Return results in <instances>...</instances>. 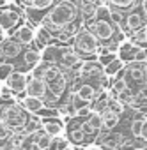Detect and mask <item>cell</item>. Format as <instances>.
<instances>
[{"label": "cell", "instance_id": "obj_1", "mask_svg": "<svg viewBox=\"0 0 147 150\" xmlns=\"http://www.w3.org/2000/svg\"><path fill=\"white\" fill-rule=\"evenodd\" d=\"M80 16H82L80 0H59V2L48 11L46 18L43 21V27H46L55 35L57 32H60L62 28L71 25Z\"/></svg>", "mask_w": 147, "mask_h": 150}, {"label": "cell", "instance_id": "obj_2", "mask_svg": "<svg viewBox=\"0 0 147 150\" xmlns=\"http://www.w3.org/2000/svg\"><path fill=\"white\" fill-rule=\"evenodd\" d=\"M71 46L75 48V51L83 60H98V50H99L101 42L87 27H83L75 37H73Z\"/></svg>", "mask_w": 147, "mask_h": 150}, {"label": "cell", "instance_id": "obj_3", "mask_svg": "<svg viewBox=\"0 0 147 150\" xmlns=\"http://www.w3.org/2000/svg\"><path fill=\"white\" fill-rule=\"evenodd\" d=\"M2 23H0V30H2V41L11 37L14 34V30L18 27H21L23 23H27V16H25V11L23 7L20 6L14 7L13 4L11 6H2Z\"/></svg>", "mask_w": 147, "mask_h": 150}, {"label": "cell", "instance_id": "obj_4", "mask_svg": "<svg viewBox=\"0 0 147 150\" xmlns=\"http://www.w3.org/2000/svg\"><path fill=\"white\" fill-rule=\"evenodd\" d=\"M145 23H147V14H145V11H143L140 6H136V7H133V9L122 13L121 28H122V32H124L128 37H129L133 32H136L138 28H142Z\"/></svg>", "mask_w": 147, "mask_h": 150}, {"label": "cell", "instance_id": "obj_5", "mask_svg": "<svg viewBox=\"0 0 147 150\" xmlns=\"http://www.w3.org/2000/svg\"><path fill=\"white\" fill-rule=\"evenodd\" d=\"M32 76H36V78H39V80H43V81H46V83H51V81H55L57 78H60L62 74L66 72V67H62V65H59V64H53V62H46V60H43L37 67H34L32 71Z\"/></svg>", "mask_w": 147, "mask_h": 150}, {"label": "cell", "instance_id": "obj_6", "mask_svg": "<svg viewBox=\"0 0 147 150\" xmlns=\"http://www.w3.org/2000/svg\"><path fill=\"white\" fill-rule=\"evenodd\" d=\"M2 83H6V87H7L14 96L23 94V92H27V85H29V72L16 69L13 74H9L6 80H2Z\"/></svg>", "mask_w": 147, "mask_h": 150}, {"label": "cell", "instance_id": "obj_7", "mask_svg": "<svg viewBox=\"0 0 147 150\" xmlns=\"http://www.w3.org/2000/svg\"><path fill=\"white\" fill-rule=\"evenodd\" d=\"M27 50L25 44H21L18 39L14 37H7L2 41V46H0V55H2V60H11L14 62L16 58H20L23 55V51Z\"/></svg>", "mask_w": 147, "mask_h": 150}, {"label": "cell", "instance_id": "obj_8", "mask_svg": "<svg viewBox=\"0 0 147 150\" xmlns=\"http://www.w3.org/2000/svg\"><path fill=\"white\" fill-rule=\"evenodd\" d=\"M21 58V67H20V71H27V72H30L34 67H37L41 62H43V51H39L37 48H27L25 51H23V55L20 57Z\"/></svg>", "mask_w": 147, "mask_h": 150}, {"label": "cell", "instance_id": "obj_9", "mask_svg": "<svg viewBox=\"0 0 147 150\" xmlns=\"http://www.w3.org/2000/svg\"><path fill=\"white\" fill-rule=\"evenodd\" d=\"M11 37L18 39L21 44H25V46L29 48L30 44H34V41H36V37H37V27H34L32 23L27 21V23H23L21 27H18Z\"/></svg>", "mask_w": 147, "mask_h": 150}, {"label": "cell", "instance_id": "obj_10", "mask_svg": "<svg viewBox=\"0 0 147 150\" xmlns=\"http://www.w3.org/2000/svg\"><path fill=\"white\" fill-rule=\"evenodd\" d=\"M43 120V127L46 129V132L53 138L57 136H66V122L60 120L59 117H46L41 118Z\"/></svg>", "mask_w": 147, "mask_h": 150}, {"label": "cell", "instance_id": "obj_11", "mask_svg": "<svg viewBox=\"0 0 147 150\" xmlns=\"http://www.w3.org/2000/svg\"><path fill=\"white\" fill-rule=\"evenodd\" d=\"M59 0H16V4H20L23 9H34V11H43L48 13Z\"/></svg>", "mask_w": 147, "mask_h": 150}, {"label": "cell", "instance_id": "obj_12", "mask_svg": "<svg viewBox=\"0 0 147 150\" xmlns=\"http://www.w3.org/2000/svg\"><path fill=\"white\" fill-rule=\"evenodd\" d=\"M21 103V106L29 111V113H32V115H39L48 104L44 103V99H41V97H32V96H27L25 99H21L20 101Z\"/></svg>", "mask_w": 147, "mask_h": 150}, {"label": "cell", "instance_id": "obj_13", "mask_svg": "<svg viewBox=\"0 0 147 150\" xmlns=\"http://www.w3.org/2000/svg\"><path fill=\"white\" fill-rule=\"evenodd\" d=\"M106 4L112 9H117V11L124 13V11H129L133 7H136L140 4V0H106Z\"/></svg>", "mask_w": 147, "mask_h": 150}, {"label": "cell", "instance_id": "obj_14", "mask_svg": "<svg viewBox=\"0 0 147 150\" xmlns=\"http://www.w3.org/2000/svg\"><path fill=\"white\" fill-rule=\"evenodd\" d=\"M124 67H126V62H124L121 57H117L112 64H108V65L105 67V74H106V76L112 80V78H115V76H117V74H119Z\"/></svg>", "mask_w": 147, "mask_h": 150}, {"label": "cell", "instance_id": "obj_15", "mask_svg": "<svg viewBox=\"0 0 147 150\" xmlns=\"http://www.w3.org/2000/svg\"><path fill=\"white\" fill-rule=\"evenodd\" d=\"M128 39H129L131 42H135V44H138V46L145 48V46H147V23H145L142 28H138L136 32H133Z\"/></svg>", "mask_w": 147, "mask_h": 150}, {"label": "cell", "instance_id": "obj_16", "mask_svg": "<svg viewBox=\"0 0 147 150\" xmlns=\"http://www.w3.org/2000/svg\"><path fill=\"white\" fill-rule=\"evenodd\" d=\"M103 115H105V127H103V129H106V131H113V129L119 127V124H121V117H122V115H117V113H113V111H105Z\"/></svg>", "mask_w": 147, "mask_h": 150}, {"label": "cell", "instance_id": "obj_17", "mask_svg": "<svg viewBox=\"0 0 147 150\" xmlns=\"http://www.w3.org/2000/svg\"><path fill=\"white\" fill-rule=\"evenodd\" d=\"M89 122L92 124V127H94V129L101 131V129L105 127V115H103L101 111H96V110H92V113L89 115Z\"/></svg>", "mask_w": 147, "mask_h": 150}, {"label": "cell", "instance_id": "obj_18", "mask_svg": "<svg viewBox=\"0 0 147 150\" xmlns=\"http://www.w3.org/2000/svg\"><path fill=\"white\" fill-rule=\"evenodd\" d=\"M18 69V65L11 60H2V65H0V71H2V80H6L9 74H13Z\"/></svg>", "mask_w": 147, "mask_h": 150}, {"label": "cell", "instance_id": "obj_19", "mask_svg": "<svg viewBox=\"0 0 147 150\" xmlns=\"http://www.w3.org/2000/svg\"><path fill=\"white\" fill-rule=\"evenodd\" d=\"M69 143H71V141L67 139V136H57V138L51 139V145H50L48 150H62V148H66Z\"/></svg>", "mask_w": 147, "mask_h": 150}, {"label": "cell", "instance_id": "obj_20", "mask_svg": "<svg viewBox=\"0 0 147 150\" xmlns=\"http://www.w3.org/2000/svg\"><path fill=\"white\" fill-rule=\"evenodd\" d=\"M117 57H119V53H115V51H108V53L99 55V57H98V60H99V64H101L103 67H106V65H108V64H112Z\"/></svg>", "mask_w": 147, "mask_h": 150}, {"label": "cell", "instance_id": "obj_21", "mask_svg": "<svg viewBox=\"0 0 147 150\" xmlns=\"http://www.w3.org/2000/svg\"><path fill=\"white\" fill-rule=\"evenodd\" d=\"M140 141L147 143V113H145V120H143V125H142V132H140Z\"/></svg>", "mask_w": 147, "mask_h": 150}, {"label": "cell", "instance_id": "obj_22", "mask_svg": "<svg viewBox=\"0 0 147 150\" xmlns=\"http://www.w3.org/2000/svg\"><path fill=\"white\" fill-rule=\"evenodd\" d=\"M83 150H106L103 145H99V143H91V145H87Z\"/></svg>", "mask_w": 147, "mask_h": 150}, {"label": "cell", "instance_id": "obj_23", "mask_svg": "<svg viewBox=\"0 0 147 150\" xmlns=\"http://www.w3.org/2000/svg\"><path fill=\"white\" fill-rule=\"evenodd\" d=\"M143 11H145V14H147V0H140V4H138Z\"/></svg>", "mask_w": 147, "mask_h": 150}, {"label": "cell", "instance_id": "obj_24", "mask_svg": "<svg viewBox=\"0 0 147 150\" xmlns=\"http://www.w3.org/2000/svg\"><path fill=\"white\" fill-rule=\"evenodd\" d=\"M62 150H76V145H73V143H69L66 148H62Z\"/></svg>", "mask_w": 147, "mask_h": 150}, {"label": "cell", "instance_id": "obj_25", "mask_svg": "<svg viewBox=\"0 0 147 150\" xmlns=\"http://www.w3.org/2000/svg\"><path fill=\"white\" fill-rule=\"evenodd\" d=\"M14 2H16V0H2V6H11Z\"/></svg>", "mask_w": 147, "mask_h": 150}]
</instances>
